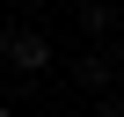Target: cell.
<instances>
[{"label":"cell","instance_id":"277c9868","mask_svg":"<svg viewBox=\"0 0 124 117\" xmlns=\"http://www.w3.org/2000/svg\"><path fill=\"white\" fill-rule=\"evenodd\" d=\"M0 117H15V110H8V102H0Z\"/></svg>","mask_w":124,"mask_h":117},{"label":"cell","instance_id":"7a4b0ae2","mask_svg":"<svg viewBox=\"0 0 124 117\" xmlns=\"http://www.w3.org/2000/svg\"><path fill=\"white\" fill-rule=\"evenodd\" d=\"M73 81H80V88H95V95H109V58H95V51H88L80 66H73Z\"/></svg>","mask_w":124,"mask_h":117},{"label":"cell","instance_id":"6da1fadb","mask_svg":"<svg viewBox=\"0 0 124 117\" xmlns=\"http://www.w3.org/2000/svg\"><path fill=\"white\" fill-rule=\"evenodd\" d=\"M0 51H8V66H22V73H44V66H51V44H44L37 29H8Z\"/></svg>","mask_w":124,"mask_h":117},{"label":"cell","instance_id":"3957f363","mask_svg":"<svg viewBox=\"0 0 124 117\" xmlns=\"http://www.w3.org/2000/svg\"><path fill=\"white\" fill-rule=\"evenodd\" d=\"M95 117H124V102H117V95H102V102H95Z\"/></svg>","mask_w":124,"mask_h":117}]
</instances>
